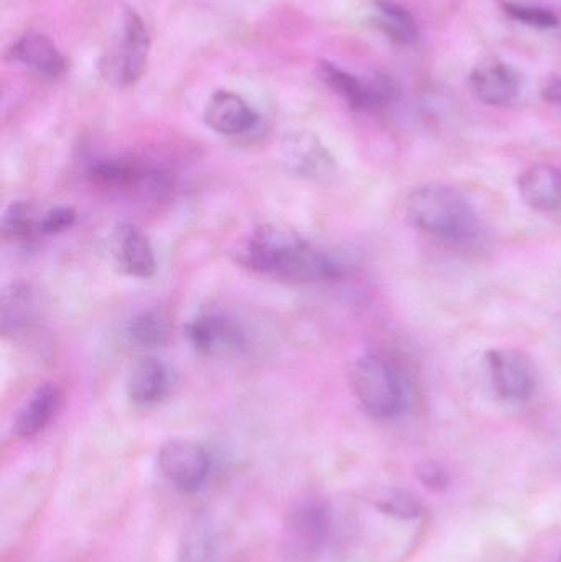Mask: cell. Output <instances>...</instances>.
Wrapping results in <instances>:
<instances>
[{
  "label": "cell",
  "instance_id": "22",
  "mask_svg": "<svg viewBox=\"0 0 561 562\" xmlns=\"http://www.w3.org/2000/svg\"><path fill=\"white\" fill-rule=\"evenodd\" d=\"M217 553V531L207 517H197L187 530L180 544L181 562H213Z\"/></svg>",
  "mask_w": 561,
  "mask_h": 562
},
{
  "label": "cell",
  "instance_id": "20",
  "mask_svg": "<svg viewBox=\"0 0 561 562\" xmlns=\"http://www.w3.org/2000/svg\"><path fill=\"white\" fill-rule=\"evenodd\" d=\"M125 334L134 346L142 349H160L170 342L171 323L161 311H142L128 321Z\"/></svg>",
  "mask_w": 561,
  "mask_h": 562
},
{
  "label": "cell",
  "instance_id": "15",
  "mask_svg": "<svg viewBox=\"0 0 561 562\" xmlns=\"http://www.w3.org/2000/svg\"><path fill=\"white\" fill-rule=\"evenodd\" d=\"M170 372L160 360L142 359L132 367L125 383L128 402L138 408H152L167 398L170 392Z\"/></svg>",
  "mask_w": 561,
  "mask_h": 562
},
{
  "label": "cell",
  "instance_id": "10",
  "mask_svg": "<svg viewBox=\"0 0 561 562\" xmlns=\"http://www.w3.org/2000/svg\"><path fill=\"white\" fill-rule=\"evenodd\" d=\"M319 78L322 81L333 89V92L345 99L349 108L355 111H378L384 108L392 95H394V88L388 79L378 78L374 81L366 82L356 78L351 72L338 68L333 63H322L318 69Z\"/></svg>",
  "mask_w": 561,
  "mask_h": 562
},
{
  "label": "cell",
  "instance_id": "26",
  "mask_svg": "<svg viewBox=\"0 0 561 562\" xmlns=\"http://www.w3.org/2000/svg\"><path fill=\"white\" fill-rule=\"evenodd\" d=\"M415 475L424 487L431 492H445L451 484V475L441 462L435 459H422L415 465Z\"/></svg>",
  "mask_w": 561,
  "mask_h": 562
},
{
  "label": "cell",
  "instance_id": "28",
  "mask_svg": "<svg viewBox=\"0 0 561 562\" xmlns=\"http://www.w3.org/2000/svg\"><path fill=\"white\" fill-rule=\"evenodd\" d=\"M543 95H546L547 101L561 105V79H556V81L550 82Z\"/></svg>",
  "mask_w": 561,
  "mask_h": 562
},
{
  "label": "cell",
  "instance_id": "11",
  "mask_svg": "<svg viewBox=\"0 0 561 562\" xmlns=\"http://www.w3.org/2000/svg\"><path fill=\"white\" fill-rule=\"evenodd\" d=\"M260 117L256 109L236 92L217 91L204 108V122L224 137H237L254 131Z\"/></svg>",
  "mask_w": 561,
  "mask_h": 562
},
{
  "label": "cell",
  "instance_id": "14",
  "mask_svg": "<svg viewBox=\"0 0 561 562\" xmlns=\"http://www.w3.org/2000/svg\"><path fill=\"white\" fill-rule=\"evenodd\" d=\"M9 55L13 61L20 63L43 78H59L65 75L66 66H68V61L55 42L40 32L23 33L13 42Z\"/></svg>",
  "mask_w": 561,
  "mask_h": 562
},
{
  "label": "cell",
  "instance_id": "1",
  "mask_svg": "<svg viewBox=\"0 0 561 562\" xmlns=\"http://www.w3.org/2000/svg\"><path fill=\"white\" fill-rule=\"evenodd\" d=\"M247 269L270 279L315 283L343 276L341 266L289 227L266 224L250 234L243 250Z\"/></svg>",
  "mask_w": 561,
  "mask_h": 562
},
{
  "label": "cell",
  "instance_id": "23",
  "mask_svg": "<svg viewBox=\"0 0 561 562\" xmlns=\"http://www.w3.org/2000/svg\"><path fill=\"white\" fill-rule=\"evenodd\" d=\"M42 216L35 204L29 201H15L9 204L3 211L2 223H0L3 239L10 243L32 240L40 234Z\"/></svg>",
  "mask_w": 561,
  "mask_h": 562
},
{
  "label": "cell",
  "instance_id": "13",
  "mask_svg": "<svg viewBox=\"0 0 561 562\" xmlns=\"http://www.w3.org/2000/svg\"><path fill=\"white\" fill-rule=\"evenodd\" d=\"M88 177L92 183L108 190H137V188H157L161 177L144 161L134 158H105L89 167Z\"/></svg>",
  "mask_w": 561,
  "mask_h": 562
},
{
  "label": "cell",
  "instance_id": "8",
  "mask_svg": "<svg viewBox=\"0 0 561 562\" xmlns=\"http://www.w3.org/2000/svg\"><path fill=\"white\" fill-rule=\"evenodd\" d=\"M491 383L497 396L507 402H526L536 390L532 360L517 349H493L486 353Z\"/></svg>",
  "mask_w": 561,
  "mask_h": 562
},
{
  "label": "cell",
  "instance_id": "25",
  "mask_svg": "<svg viewBox=\"0 0 561 562\" xmlns=\"http://www.w3.org/2000/svg\"><path fill=\"white\" fill-rule=\"evenodd\" d=\"M503 9L507 15L513 16L517 22L526 25L536 26V29H553L559 25V19L556 13L542 7L526 5V3L503 2Z\"/></svg>",
  "mask_w": 561,
  "mask_h": 562
},
{
  "label": "cell",
  "instance_id": "24",
  "mask_svg": "<svg viewBox=\"0 0 561 562\" xmlns=\"http://www.w3.org/2000/svg\"><path fill=\"white\" fill-rule=\"evenodd\" d=\"M375 508L381 514L395 520H417L424 515V504L417 495L407 488H389L375 501Z\"/></svg>",
  "mask_w": 561,
  "mask_h": 562
},
{
  "label": "cell",
  "instance_id": "2",
  "mask_svg": "<svg viewBox=\"0 0 561 562\" xmlns=\"http://www.w3.org/2000/svg\"><path fill=\"white\" fill-rule=\"evenodd\" d=\"M405 210L417 229L448 243H468L480 233V221L470 201L445 184H425L412 191Z\"/></svg>",
  "mask_w": 561,
  "mask_h": 562
},
{
  "label": "cell",
  "instance_id": "7",
  "mask_svg": "<svg viewBox=\"0 0 561 562\" xmlns=\"http://www.w3.org/2000/svg\"><path fill=\"white\" fill-rule=\"evenodd\" d=\"M329 530V514L325 505L315 501L302 502L290 512L285 525V553L290 560L306 562L322 551Z\"/></svg>",
  "mask_w": 561,
  "mask_h": 562
},
{
  "label": "cell",
  "instance_id": "19",
  "mask_svg": "<svg viewBox=\"0 0 561 562\" xmlns=\"http://www.w3.org/2000/svg\"><path fill=\"white\" fill-rule=\"evenodd\" d=\"M40 313V296L32 284L13 283L7 286L0 301L3 334H16L35 323Z\"/></svg>",
  "mask_w": 561,
  "mask_h": 562
},
{
  "label": "cell",
  "instance_id": "6",
  "mask_svg": "<svg viewBox=\"0 0 561 562\" xmlns=\"http://www.w3.org/2000/svg\"><path fill=\"white\" fill-rule=\"evenodd\" d=\"M158 468L181 494H194L210 477L211 459L203 446L187 439H171L158 452Z\"/></svg>",
  "mask_w": 561,
  "mask_h": 562
},
{
  "label": "cell",
  "instance_id": "27",
  "mask_svg": "<svg viewBox=\"0 0 561 562\" xmlns=\"http://www.w3.org/2000/svg\"><path fill=\"white\" fill-rule=\"evenodd\" d=\"M76 213L71 207L58 206L43 213L40 221V234L53 236V234L65 233L69 227L75 226Z\"/></svg>",
  "mask_w": 561,
  "mask_h": 562
},
{
  "label": "cell",
  "instance_id": "18",
  "mask_svg": "<svg viewBox=\"0 0 561 562\" xmlns=\"http://www.w3.org/2000/svg\"><path fill=\"white\" fill-rule=\"evenodd\" d=\"M471 88L484 104L506 105L519 95L520 78L504 63H483L471 75Z\"/></svg>",
  "mask_w": 561,
  "mask_h": 562
},
{
  "label": "cell",
  "instance_id": "12",
  "mask_svg": "<svg viewBox=\"0 0 561 562\" xmlns=\"http://www.w3.org/2000/svg\"><path fill=\"white\" fill-rule=\"evenodd\" d=\"M112 254L122 272L148 280L157 273V257L148 237L134 224H121L112 236Z\"/></svg>",
  "mask_w": 561,
  "mask_h": 562
},
{
  "label": "cell",
  "instance_id": "5",
  "mask_svg": "<svg viewBox=\"0 0 561 562\" xmlns=\"http://www.w3.org/2000/svg\"><path fill=\"white\" fill-rule=\"evenodd\" d=\"M187 339L194 352L206 359H236L247 350L243 327L220 311H201L191 317Z\"/></svg>",
  "mask_w": 561,
  "mask_h": 562
},
{
  "label": "cell",
  "instance_id": "16",
  "mask_svg": "<svg viewBox=\"0 0 561 562\" xmlns=\"http://www.w3.org/2000/svg\"><path fill=\"white\" fill-rule=\"evenodd\" d=\"M517 190L527 206L542 213L561 207V168L537 164L520 173Z\"/></svg>",
  "mask_w": 561,
  "mask_h": 562
},
{
  "label": "cell",
  "instance_id": "3",
  "mask_svg": "<svg viewBox=\"0 0 561 562\" xmlns=\"http://www.w3.org/2000/svg\"><path fill=\"white\" fill-rule=\"evenodd\" d=\"M352 393L372 418H394L404 408V389L397 370L378 353H364L349 372Z\"/></svg>",
  "mask_w": 561,
  "mask_h": 562
},
{
  "label": "cell",
  "instance_id": "21",
  "mask_svg": "<svg viewBox=\"0 0 561 562\" xmlns=\"http://www.w3.org/2000/svg\"><path fill=\"white\" fill-rule=\"evenodd\" d=\"M372 22L399 45H412L418 38V26L414 16L404 7L391 0H378L374 3Z\"/></svg>",
  "mask_w": 561,
  "mask_h": 562
},
{
  "label": "cell",
  "instance_id": "9",
  "mask_svg": "<svg viewBox=\"0 0 561 562\" xmlns=\"http://www.w3.org/2000/svg\"><path fill=\"white\" fill-rule=\"evenodd\" d=\"M280 161L290 177L326 181L336 173V161L328 148L310 132H292L283 138Z\"/></svg>",
  "mask_w": 561,
  "mask_h": 562
},
{
  "label": "cell",
  "instance_id": "17",
  "mask_svg": "<svg viewBox=\"0 0 561 562\" xmlns=\"http://www.w3.org/2000/svg\"><path fill=\"white\" fill-rule=\"evenodd\" d=\"M61 392L53 383H43L25 400L16 413L12 432L16 438L29 439L40 435L55 418L61 406Z\"/></svg>",
  "mask_w": 561,
  "mask_h": 562
},
{
  "label": "cell",
  "instance_id": "4",
  "mask_svg": "<svg viewBox=\"0 0 561 562\" xmlns=\"http://www.w3.org/2000/svg\"><path fill=\"white\" fill-rule=\"evenodd\" d=\"M150 46V33L144 20L134 10H127L99 65L105 81L115 88L137 82L147 69Z\"/></svg>",
  "mask_w": 561,
  "mask_h": 562
},
{
  "label": "cell",
  "instance_id": "29",
  "mask_svg": "<svg viewBox=\"0 0 561 562\" xmlns=\"http://www.w3.org/2000/svg\"><path fill=\"white\" fill-rule=\"evenodd\" d=\"M560 562H561V557H560Z\"/></svg>",
  "mask_w": 561,
  "mask_h": 562
}]
</instances>
